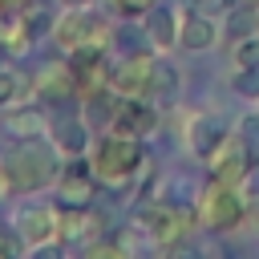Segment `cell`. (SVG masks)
Wrapping results in <instances>:
<instances>
[{"mask_svg": "<svg viewBox=\"0 0 259 259\" xmlns=\"http://www.w3.org/2000/svg\"><path fill=\"white\" fill-rule=\"evenodd\" d=\"M57 146H49L45 138H16V146L0 158L8 178H12V190L16 194H32L40 186H49L61 170H57Z\"/></svg>", "mask_w": 259, "mask_h": 259, "instance_id": "cell-1", "label": "cell"}, {"mask_svg": "<svg viewBox=\"0 0 259 259\" xmlns=\"http://www.w3.org/2000/svg\"><path fill=\"white\" fill-rule=\"evenodd\" d=\"M142 162H146V150H142V138H134V134L109 130L93 150V174H97V182H109V186H121L125 178H134L142 170Z\"/></svg>", "mask_w": 259, "mask_h": 259, "instance_id": "cell-2", "label": "cell"}, {"mask_svg": "<svg viewBox=\"0 0 259 259\" xmlns=\"http://www.w3.org/2000/svg\"><path fill=\"white\" fill-rule=\"evenodd\" d=\"M190 227H198V210L194 206H178V202H142L134 210V231H146L154 243L162 247H178Z\"/></svg>", "mask_w": 259, "mask_h": 259, "instance_id": "cell-3", "label": "cell"}, {"mask_svg": "<svg viewBox=\"0 0 259 259\" xmlns=\"http://www.w3.org/2000/svg\"><path fill=\"white\" fill-rule=\"evenodd\" d=\"M198 227H210V231H235L243 223V210H247V198L239 194V186H227L219 178H206L198 202Z\"/></svg>", "mask_w": 259, "mask_h": 259, "instance_id": "cell-4", "label": "cell"}, {"mask_svg": "<svg viewBox=\"0 0 259 259\" xmlns=\"http://www.w3.org/2000/svg\"><path fill=\"white\" fill-rule=\"evenodd\" d=\"M53 40H57L65 53H73V49H81V45L109 49L113 32H109V20H105V16H93V12H85V8H65V12L57 16V24H53Z\"/></svg>", "mask_w": 259, "mask_h": 259, "instance_id": "cell-5", "label": "cell"}, {"mask_svg": "<svg viewBox=\"0 0 259 259\" xmlns=\"http://www.w3.org/2000/svg\"><path fill=\"white\" fill-rule=\"evenodd\" d=\"M206 170H210V178H219V182H227V186H243L255 166H251V158H247L243 138H239V134H227V138L219 142V150L206 158Z\"/></svg>", "mask_w": 259, "mask_h": 259, "instance_id": "cell-6", "label": "cell"}, {"mask_svg": "<svg viewBox=\"0 0 259 259\" xmlns=\"http://www.w3.org/2000/svg\"><path fill=\"white\" fill-rule=\"evenodd\" d=\"M57 194H61V202H69V206H89L93 194H97L93 162H85V158H69V162L61 166V174H57Z\"/></svg>", "mask_w": 259, "mask_h": 259, "instance_id": "cell-7", "label": "cell"}, {"mask_svg": "<svg viewBox=\"0 0 259 259\" xmlns=\"http://www.w3.org/2000/svg\"><path fill=\"white\" fill-rule=\"evenodd\" d=\"M109 130H117V134H134V138H146V134L158 130V109H154L146 97H117V101H113Z\"/></svg>", "mask_w": 259, "mask_h": 259, "instance_id": "cell-8", "label": "cell"}, {"mask_svg": "<svg viewBox=\"0 0 259 259\" xmlns=\"http://www.w3.org/2000/svg\"><path fill=\"white\" fill-rule=\"evenodd\" d=\"M154 57L134 53L113 69V97H150V77H154Z\"/></svg>", "mask_w": 259, "mask_h": 259, "instance_id": "cell-9", "label": "cell"}, {"mask_svg": "<svg viewBox=\"0 0 259 259\" xmlns=\"http://www.w3.org/2000/svg\"><path fill=\"white\" fill-rule=\"evenodd\" d=\"M16 227H20V239H24L28 247H45V243H53V239H57V227H61V202H57V206H49V202L24 206ZM57 243H61V239H57Z\"/></svg>", "mask_w": 259, "mask_h": 259, "instance_id": "cell-10", "label": "cell"}, {"mask_svg": "<svg viewBox=\"0 0 259 259\" xmlns=\"http://www.w3.org/2000/svg\"><path fill=\"white\" fill-rule=\"evenodd\" d=\"M32 97H49V101L77 97V81H73L69 61H53L49 69H40V73L32 77Z\"/></svg>", "mask_w": 259, "mask_h": 259, "instance_id": "cell-11", "label": "cell"}, {"mask_svg": "<svg viewBox=\"0 0 259 259\" xmlns=\"http://www.w3.org/2000/svg\"><path fill=\"white\" fill-rule=\"evenodd\" d=\"M4 130H8V138L16 142V138H45L53 125H49L45 105H36V101H16V109L4 117Z\"/></svg>", "mask_w": 259, "mask_h": 259, "instance_id": "cell-12", "label": "cell"}, {"mask_svg": "<svg viewBox=\"0 0 259 259\" xmlns=\"http://www.w3.org/2000/svg\"><path fill=\"white\" fill-rule=\"evenodd\" d=\"M32 40H36V36L28 32L20 8H4V12H0V53H4V57H24V53L32 49Z\"/></svg>", "mask_w": 259, "mask_h": 259, "instance_id": "cell-13", "label": "cell"}, {"mask_svg": "<svg viewBox=\"0 0 259 259\" xmlns=\"http://www.w3.org/2000/svg\"><path fill=\"white\" fill-rule=\"evenodd\" d=\"M214 40H219V24H214V16H202V12H186V16H182V28H178V45H182V49H190V53H206Z\"/></svg>", "mask_w": 259, "mask_h": 259, "instance_id": "cell-14", "label": "cell"}, {"mask_svg": "<svg viewBox=\"0 0 259 259\" xmlns=\"http://www.w3.org/2000/svg\"><path fill=\"white\" fill-rule=\"evenodd\" d=\"M186 138H190V150H194V158H210L214 150H219V142L227 138V130H223V121H214V117H194L190 121V130H186Z\"/></svg>", "mask_w": 259, "mask_h": 259, "instance_id": "cell-15", "label": "cell"}, {"mask_svg": "<svg viewBox=\"0 0 259 259\" xmlns=\"http://www.w3.org/2000/svg\"><path fill=\"white\" fill-rule=\"evenodd\" d=\"M93 227H97V214H89V206H69V202H61V227H57V239H61V243H81Z\"/></svg>", "mask_w": 259, "mask_h": 259, "instance_id": "cell-16", "label": "cell"}, {"mask_svg": "<svg viewBox=\"0 0 259 259\" xmlns=\"http://www.w3.org/2000/svg\"><path fill=\"white\" fill-rule=\"evenodd\" d=\"M146 20H150V40H154V49L166 53V49L178 45V28H182L178 12H170V8H150Z\"/></svg>", "mask_w": 259, "mask_h": 259, "instance_id": "cell-17", "label": "cell"}, {"mask_svg": "<svg viewBox=\"0 0 259 259\" xmlns=\"http://www.w3.org/2000/svg\"><path fill=\"white\" fill-rule=\"evenodd\" d=\"M53 146H57L65 158H81L85 146H89V130H85V121H81V117H65V121L53 130Z\"/></svg>", "mask_w": 259, "mask_h": 259, "instance_id": "cell-18", "label": "cell"}, {"mask_svg": "<svg viewBox=\"0 0 259 259\" xmlns=\"http://www.w3.org/2000/svg\"><path fill=\"white\" fill-rule=\"evenodd\" d=\"M255 12H259V8H247V4H239V0H235V4L223 12V28H219V32H223L231 45H235V40H243V36H255V28H259Z\"/></svg>", "mask_w": 259, "mask_h": 259, "instance_id": "cell-19", "label": "cell"}, {"mask_svg": "<svg viewBox=\"0 0 259 259\" xmlns=\"http://www.w3.org/2000/svg\"><path fill=\"white\" fill-rule=\"evenodd\" d=\"M28 93H32V77H28V73H8V69H0V109L12 105V101H24Z\"/></svg>", "mask_w": 259, "mask_h": 259, "instance_id": "cell-20", "label": "cell"}, {"mask_svg": "<svg viewBox=\"0 0 259 259\" xmlns=\"http://www.w3.org/2000/svg\"><path fill=\"white\" fill-rule=\"evenodd\" d=\"M20 16H24V24H28V32L40 40V36H49L53 32V24H57V16L49 12V4H40V0H28L24 8H20Z\"/></svg>", "mask_w": 259, "mask_h": 259, "instance_id": "cell-21", "label": "cell"}, {"mask_svg": "<svg viewBox=\"0 0 259 259\" xmlns=\"http://www.w3.org/2000/svg\"><path fill=\"white\" fill-rule=\"evenodd\" d=\"M150 97H162V101H170V97H178V69L174 65H154V77H150Z\"/></svg>", "mask_w": 259, "mask_h": 259, "instance_id": "cell-22", "label": "cell"}, {"mask_svg": "<svg viewBox=\"0 0 259 259\" xmlns=\"http://www.w3.org/2000/svg\"><path fill=\"white\" fill-rule=\"evenodd\" d=\"M231 65L235 69H259V36H243L231 45Z\"/></svg>", "mask_w": 259, "mask_h": 259, "instance_id": "cell-23", "label": "cell"}, {"mask_svg": "<svg viewBox=\"0 0 259 259\" xmlns=\"http://www.w3.org/2000/svg\"><path fill=\"white\" fill-rule=\"evenodd\" d=\"M231 89L239 97H247V101H259V69H235Z\"/></svg>", "mask_w": 259, "mask_h": 259, "instance_id": "cell-24", "label": "cell"}, {"mask_svg": "<svg viewBox=\"0 0 259 259\" xmlns=\"http://www.w3.org/2000/svg\"><path fill=\"white\" fill-rule=\"evenodd\" d=\"M239 138H243V146H247V158H251V166L259 170V121H243Z\"/></svg>", "mask_w": 259, "mask_h": 259, "instance_id": "cell-25", "label": "cell"}, {"mask_svg": "<svg viewBox=\"0 0 259 259\" xmlns=\"http://www.w3.org/2000/svg\"><path fill=\"white\" fill-rule=\"evenodd\" d=\"M154 4H158V0H109V8H113L117 16H130V20H134V16H146Z\"/></svg>", "mask_w": 259, "mask_h": 259, "instance_id": "cell-26", "label": "cell"}, {"mask_svg": "<svg viewBox=\"0 0 259 259\" xmlns=\"http://www.w3.org/2000/svg\"><path fill=\"white\" fill-rule=\"evenodd\" d=\"M182 4H186V12H202V16H219L231 8L227 0H182Z\"/></svg>", "mask_w": 259, "mask_h": 259, "instance_id": "cell-27", "label": "cell"}, {"mask_svg": "<svg viewBox=\"0 0 259 259\" xmlns=\"http://www.w3.org/2000/svg\"><path fill=\"white\" fill-rule=\"evenodd\" d=\"M61 4H65V8H85L89 0H61Z\"/></svg>", "mask_w": 259, "mask_h": 259, "instance_id": "cell-28", "label": "cell"}, {"mask_svg": "<svg viewBox=\"0 0 259 259\" xmlns=\"http://www.w3.org/2000/svg\"><path fill=\"white\" fill-rule=\"evenodd\" d=\"M0 4H4V8H24L28 0H0Z\"/></svg>", "mask_w": 259, "mask_h": 259, "instance_id": "cell-29", "label": "cell"}, {"mask_svg": "<svg viewBox=\"0 0 259 259\" xmlns=\"http://www.w3.org/2000/svg\"><path fill=\"white\" fill-rule=\"evenodd\" d=\"M239 4H247V8H259V0H239Z\"/></svg>", "mask_w": 259, "mask_h": 259, "instance_id": "cell-30", "label": "cell"}, {"mask_svg": "<svg viewBox=\"0 0 259 259\" xmlns=\"http://www.w3.org/2000/svg\"><path fill=\"white\" fill-rule=\"evenodd\" d=\"M4 231H8V227H4V223H0V235H4Z\"/></svg>", "mask_w": 259, "mask_h": 259, "instance_id": "cell-31", "label": "cell"}]
</instances>
